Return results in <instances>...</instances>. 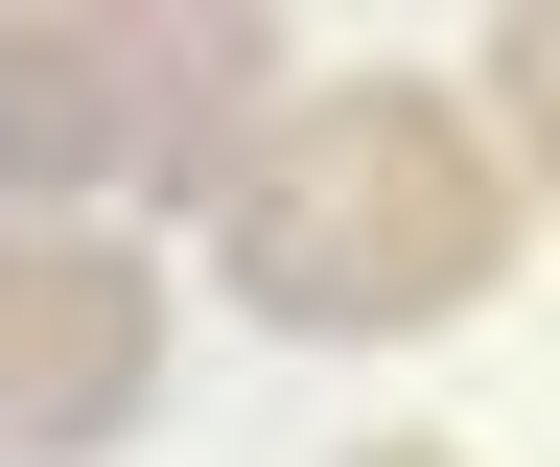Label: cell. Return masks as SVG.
Wrapping results in <instances>:
<instances>
[{
  "label": "cell",
  "mask_w": 560,
  "mask_h": 467,
  "mask_svg": "<svg viewBox=\"0 0 560 467\" xmlns=\"http://www.w3.org/2000/svg\"><path fill=\"white\" fill-rule=\"evenodd\" d=\"M210 257H234V304L280 351H420L537 257V164H490V117L420 71H327L210 187Z\"/></svg>",
  "instance_id": "1"
},
{
  "label": "cell",
  "mask_w": 560,
  "mask_h": 467,
  "mask_svg": "<svg viewBox=\"0 0 560 467\" xmlns=\"http://www.w3.org/2000/svg\"><path fill=\"white\" fill-rule=\"evenodd\" d=\"M164 397V257L140 234H24L0 211V467H70Z\"/></svg>",
  "instance_id": "3"
},
{
  "label": "cell",
  "mask_w": 560,
  "mask_h": 467,
  "mask_svg": "<svg viewBox=\"0 0 560 467\" xmlns=\"http://www.w3.org/2000/svg\"><path fill=\"white\" fill-rule=\"evenodd\" d=\"M280 117V24L234 0H94V24H0V211L24 234H117V211H210Z\"/></svg>",
  "instance_id": "2"
},
{
  "label": "cell",
  "mask_w": 560,
  "mask_h": 467,
  "mask_svg": "<svg viewBox=\"0 0 560 467\" xmlns=\"http://www.w3.org/2000/svg\"><path fill=\"white\" fill-rule=\"evenodd\" d=\"M350 467H467V444H350Z\"/></svg>",
  "instance_id": "4"
}]
</instances>
